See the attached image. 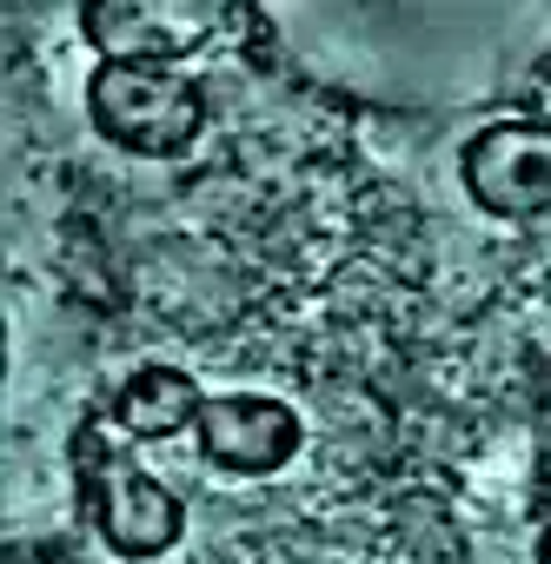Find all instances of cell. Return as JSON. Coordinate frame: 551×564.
<instances>
[{
  "label": "cell",
  "mask_w": 551,
  "mask_h": 564,
  "mask_svg": "<svg viewBox=\"0 0 551 564\" xmlns=\"http://www.w3.org/2000/svg\"><path fill=\"white\" fill-rule=\"evenodd\" d=\"M74 452H80V491H87V511L100 518V531H107L114 551H127V557H153V551H166V544L180 538V498H173L160 478H147L120 445H107V438L87 425Z\"/></svg>",
  "instance_id": "cell-1"
},
{
  "label": "cell",
  "mask_w": 551,
  "mask_h": 564,
  "mask_svg": "<svg viewBox=\"0 0 551 564\" xmlns=\"http://www.w3.org/2000/svg\"><path fill=\"white\" fill-rule=\"evenodd\" d=\"M199 120H206V100L166 67L107 61L94 74V127L133 153H180V147H193Z\"/></svg>",
  "instance_id": "cell-2"
},
{
  "label": "cell",
  "mask_w": 551,
  "mask_h": 564,
  "mask_svg": "<svg viewBox=\"0 0 551 564\" xmlns=\"http://www.w3.org/2000/svg\"><path fill=\"white\" fill-rule=\"evenodd\" d=\"M226 21V8L213 0H100L87 8V34L107 47V61L120 67H160L193 54L213 28Z\"/></svg>",
  "instance_id": "cell-3"
},
{
  "label": "cell",
  "mask_w": 551,
  "mask_h": 564,
  "mask_svg": "<svg viewBox=\"0 0 551 564\" xmlns=\"http://www.w3.org/2000/svg\"><path fill=\"white\" fill-rule=\"evenodd\" d=\"M465 186L485 213L525 219L551 206V127H491L465 147Z\"/></svg>",
  "instance_id": "cell-4"
},
{
  "label": "cell",
  "mask_w": 551,
  "mask_h": 564,
  "mask_svg": "<svg viewBox=\"0 0 551 564\" xmlns=\"http://www.w3.org/2000/svg\"><path fill=\"white\" fill-rule=\"evenodd\" d=\"M199 452L226 471H280L300 452V419L280 399H213L199 412Z\"/></svg>",
  "instance_id": "cell-5"
},
{
  "label": "cell",
  "mask_w": 551,
  "mask_h": 564,
  "mask_svg": "<svg viewBox=\"0 0 551 564\" xmlns=\"http://www.w3.org/2000/svg\"><path fill=\"white\" fill-rule=\"evenodd\" d=\"M114 412H120V432H133V438H173V432H186L206 412V399H199V386L186 372L147 366V372L127 379V392H120Z\"/></svg>",
  "instance_id": "cell-6"
},
{
  "label": "cell",
  "mask_w": 551,
  "mask_h": 564,
  "mask_svg": "<svg viewBox=\"0 0 551 564\" xmlns=\"http://www.w3.org/2000/svg\"><path fill=\"white\" fill-rule=\"evenodd\" d=\"M544 557H551V538H544Z\"/></svg>",
  "instance_id": "cell-7"
}]
</instances>
